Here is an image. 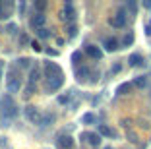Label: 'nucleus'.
Returning a JSON list of instances; mask_svg holds the SVG:
<instances>
[{"mask_svg":"<svg viewBox=\"0 0 151 149\" xmlns=\"http://www.w3.org/2000/svg\"><path fill=\"white\" fill-rule=\"evenodd\" d=\"M143 6H145L147 10H151V0H145V2H143Z\"/></svg>","mask_w":151,"mask_h":149,"instance_id":"c9c22d12","label":"nucleus"},{"mask_svg":"<svg viewBox=\"0 0 151 149\" xmlns=\"http://www.w3.org/2000/svg\"><path fill=\"white\" fill-rule=\"evenodd\" d=\"M58 147L60 149H72L74 147V140L70 136H60L58 137Z\"/></svg>","mask_w":151,"mask_h":149,"instance_id":"9d476101","label":"nucleus"},{"mask_svg":"<svg viewBox=\"0 0 151 149\" xmlns=\"http://www.w3.org/2000/svg\"><path fill=\"white\" fill-rule=\"evenodd\" d=\"M31 48H33V50H35V53H39V50H41L39 43H35V41H33V43H31Z\"/></svg>","mask_w":151,"mask_h":149,"instance_id":"473e14b6","label":"nucleus"},{"mask_svg":"<svg viewBox=\"0 0 151 149\" xmlns=\"http://www.w3.org/2000/svg\"><path fill=\"white\" fill-rule=\"evenodd\" d=\"M45 72H47V76H49V79H54V78H60V76H62V70H60V66L52 64V62H49V64H47V68H45Z\"/></svg>","mask_w":151,"mask_h":149,"instance_id":"39448f33","label":"nucleus"},{"mask_svg":"<svg viewBox=\"0 0 151 149\" xmlns=\"http://www.w3.org/2000/svg\"><path fill=\"white\" fill-rule=\"evenodd\" d=\"M8 33H16V25H8Z\"/></svg>","mask_w":151,"mask_h":149,"instance_id":"e433bc0d","label":"nucleus"},{"mask_svg":"<svg viewBox=\"0 0 151 149\" xmlns=\"http://www.w3.org/2000/svg\"><path fill=\"white\" fill-rule=\"evenodd\" d=\"M81 137H83V140H87L89 143L93 145V147H97V145L101 143V137H99V134H83Z\"/></svg>","mask_w":151,"mask_h":149,"instance_id":"4468645a","label":"nucleus"},{"mask_svg":"<svg viewBox=\"0 0 151 149\" xmlns=\"http://www.w3.org/2000/svg\"><path fill=\"white\" fill-rule=\"evenodd\" d=\"M19 45H29V37H27L25 33H22V35H19Z\"/></svg>","mask_w":151,"mask_h":149,"instance_id":"cd10ccee","label":"nucleus"},{"mask_svg":"<svg viewBox=\"0 0 151 149\" xmlns=\"http://www.w3.org/2000/svg\"><path fill=\"white\" fill-rule=\"evenodd\" d=\"M105 149H112V147H105Z\"/></svg>","mask_w":151,"mask_h":149,"instance_id":"58836bf2","label":"nucleus"},{"mask_svg":"<svg viewBox=\"0 0 151 149\" xmlns=\"http://www.w3.org/2000/svg\"><path fill=\"white\" fill-rule=\"evenodd\" d=\"M25 116H27V120H29V122L39 124V126H41V122H43V114H41L39 109H37V107H33V105L25 107Z\"/></svg>","mask_w":151,"mask_h":149,"instance_id":"f03ea898","label":"nucleus"},{"mask_svg":"<svg viewBox=\"0 0 151 149\" xmlns=\"http://www.w3.org/2000/svg\"><path fill=\"white\" fill-rule=\"evenodd\" d=\"M134 87V83H122L118 85V89H116V93H120V95H126V93H130Z\"/></svg>","mask_w":151,"mask_h":149,"instance_id":"f3484780","label":"nucleus"},{"mask_svg":"<svg viewBox=\"0 0 151 149\" xmlns=\"http://www.w3.org/2000/svg\"><path fill=\"white\" fill-rule=\"evenodd\" d=\"M134 85H136V87H139V89L147 87V78H145V76H138V78L134 79Z\"/></svg>","mask_w":151,"mask_h":149,"instance_id":"dca6fc26","label":"nucleus"},{"mask_svg":"<svg viewBox=\"0 0 151 149\" xmlns=\"http://www.w3.org/2000/svg\"><path fill=\"white\" fill-rule=\"evenodd\" d=\"M45 8H47V2H45V0H37L35 2V10H39V14H43Z\"/></svg>","mask_w":151,"mask_h":149,"instance_id":"5701e85b","label":"nucleus"},{"mask_svg":"<svg viewBox=\"0 0 151 149\" xmlns=\"http://www.w3.org/2000/svg\"><path fill=\"white\" fill-rule=\"evenodd\" d=\"M19 87H22V81H19V78L8 79V91H10V93H18Z\"/></svg>","mask_w":151,"mask_h":149,"instance_id":"9b49d317","label":"nucleus"},{"mask_svg":"<svg viewBox=\"0 0 151 149\" xmlns=\"http://www.w3.org/2000/svg\"><path fill=\"white\" fill-rule=\"evenodd\" d=\"M29 23H31V27H35V29H41V27H45V23H47V16L37 12L35 16L31 18V22H29Z\"/></svg>","mask_w":151,"mask_h":149,"instance_id":"423d86ee","label":"nucleus"},{"mask_svg":"<svg viewBox=\"0 0 151 149\" xmlns=\"http://www.w3.org/2000/svg\"><path fill=\"white\" fill-rule=\"evenodd\" d=\"M19 16H23V14H25V2H19Z\"/></svg>","mask_w":151,"mask_h":149,"instance_id":"2f4dec72","label":"nucleus"},{"mask_svg":"<svg viewBox=\"0 0 151 149\" xmlns=\"http://www.w3.org/2000/svg\"><path fill=\"white\" fill-rule=\"evenodd\" d=\"M37 35H39L41 39H47V37H50V31L47 29V27H41V29H37Z\"/></svg>","mask_w":151,"mask_h":149,"instance_id":"4be33fe9","label":"nucleus"},{"mask_svg":"<svg viewBox=\"0 0 151 149\" xmlns=\"http://www.w3.org/2000/svg\"><path fill=\"white\" fill-rule=\"evenodd\" d=\"M81 122H83V124H93V122H95V114H93V112H87V114H83V118H81Z\"/></svg>","mask_w":151,"mask_h":149,"instance_id":"412c9836","label":"nucleus"},{"mask_svg":"<svg viewBox=\"0 0 151 149\" xmlns=\"http://www.w3.org/2000/svg\"><path fill=\"white\" fill-rule=\"evenodd\" d=\"M103 47H105V50H109V53H114V50H118L120 43L114 39V37H109V39H105V43H103Z\"/></svg>","mask_w":151,"mask_h":149,"instance_id":"6e6552de","label":"nucleus"},{"mask_svg":"<svg viewBox=\"0 0 151 149\" xmlns=\"http://www.w3.org/2000/svg\"><path fill=\"white\" fill-rule=\"evenodd\" d=\"M35 91H37V85H35V83H29V85L25 87V95H27V97H29V95H33Z\"/></svg>","mask_w":151,"mask_h":149,"instance_id":"b1692460","label":"nucleus"},{"mask_svg":"<svg viewBox=\"0 0 151 149\" xmlns=\"http://www.w3.org/2000/svg\"><path fill=\"white\" fill-rule=\"evenodd\" d=\"M128 8H130V12H132V14L138 12V4H136V2H128Z\"/></svg>","mask_w":151,"mask_h":149,"instance_id":"c85d7f7f","label":"nucleus"},{"mask_svg":"<svg viewBox=\"0 0 151 149\" xmlns=\"http://www.w3.org/2000/svg\"><path fill=\"white\" fill-rule=\"evenodd\" d=\"M89 76H93V74H91V70H89L87 66H81V68L76 70V78H78V81H85Z\"/></svg>","mask_w":151,"mask_h":149,"instance_id":"1a4fd4ad","label":"nucleus"},{"mask_svg":"<svg viewBox=\"0 0 151 149\" xmlns=\"http://www.w3.org/2000/svg\"><path fill=\"white\" fill-rule=\"evenodd\" d=\"M80 60H81V53L78 50V53L72 54V62H74V64H80Z\"/></svg>","mask_w":151,"mask_h":149,"instance_id":"bb28decb","label":"nucleus"},{"mask_svg":"<svg viewBox=\"0 0 151 149\" xmlns=\"http://www.w3.org/2000/svg\"><path fill=\"white\" fill-rule=\"evenodd\" d=\"M39 76H41V72H39V68H33L31 72H29V83H37V79H39Z\"/></svg>","mask_w":151,"mask_h":149,"instance_id":"a211bd4d","label":"nucleus"},{"mask_svg":"<svg viewBox=\"0 0 151 149\" xmlns=\"http://www.w3.org/2000/svg\"><path fill=\"white\" fill-rule=\"evenodd\" d=\"M130 141H138V136H136L134 132H130Z\"/></svg>","mask_w":151,"mask_h":149,"instance_id":"72a5a7b5","label":"nucleus"},{"mask_svg":"<svg viewBox=\"0 0 151 149\" xmlns=\"http://www.w3.org/2000/svg\"><path fill=\"white\" fill-rule=\"evenodd\" d=\"M70 97H72V91L68 93V95H60V97H58V103H60V105H64V103L70 101Z\"/></svg>","mask_w":151,"mask_h":149,"instance_id":"393cba45","label":"nucleus"},{"mask_svg":"<svg viewBox=\"0 0 151 149\" xmlns=\"http://www.w3.org/2000/svg\"><path fill=\"white\" fill-rule=\"evenodd\" d=\"M99 134L105 136V137H116V132L112 130V128H109L107 124H101V126H99Z\"/></svg>","mask_w":151,"mask_h":149,"instance_id":"ddd939ff","label":"nucleus"},{"mask_svg":"<svg viewBox=\"0 0 151 149\" xmlns=\"http://www.w3.org/2000/svg\"><path fill=\"white\" fill-rule=\"evenodd\" d=\"M128 64H130V66H142V64H143V56H142V54H138V53L130 54Z\"/></svg>","mask_w":151,"mask_h":149,"instance_id":"2eb2a0df","label":"nucleus"},{"mask_svg":"<svg viewBox=\"0 0 151 149\" xmlns=\"http://www.w3.org/2000/svg\"><path fill=\"white\" fill-rule=\"evenodd\" d=\"M47 54H49V56H56V50H50V48H47Z\"/></svg>","mask_w":151,"mask_h":149,"instance_id":"f704fd0d","label":"nucleus"},{"mask_svg":"<svg viewBox=\"0 0 151 149\" xmlns=\"http://www.w3.org/2000/svg\"><path fill=\"white\" fill-rule=\"evenodd\" d=\"M132 43H134V33H126L122 39V47H130Z\"/></svg>","mask_w":151,"mask_h":149,"instance_id":"aec40b11","label":"nucleus"},{"mask_svg":"<svg viewBox=\"0 0 151 149\" xmlns=\"http://www.w3.org/2000/svg\"><path fill=\"white\" fill-rule=\"evenodd\" d=\"M85 53L93 58V60H101L103 58V50L99 47H95V45H87V47H85Z\"/></svg>","mask_w":151,"mask_h":149,"instance_id":"0eeeda50","label":"nucleus"},{"mask_svg":"<svg viewBox=\"0 0 151 149\" xmlns=\"http://www.w3.org/2000/svg\"><path fill=\"white\" fill-rule=\"evenodd\" d=\"M120 70H122V66H120V64H114V66H112V70H111V72H112V74H118Z\"/></svg>","mask_w":151,"mask_h":149,"instance_id":"7c9ffc66","label":"nucleus"},{"mask_svg":"<svg viewBox=\"0 0 151 149\" xmlns=\"http://www.w3.org/2000/svg\"><path fill=\"white\" fill-rule=\"evenodd\" d=\"M145 29H147V31H145L147 35H151V22H149V23H147V27H145Z\"/></svg>","mask_w":151,"mask_h":149,"instance_id":"4c0bfd02","label":"nucleus"},{"mask_svg":"<svg viewBox=\"0 0 151 149\" xmlns=\"http://www.w3.org/2000/svg\"><path fill=\"white\" fill-rule=\"evenodd\" d=\"M54 118H56L54 114L47 112V114H45V116H43V122H41V126H49V124H52V122H54Z\"/></svg>","mask_w":151,"mask_h":149,"instance_id":"6ab92c4d","label":"nucleus"},{"mask_svg":"<svg viewBox=\"0 0 151 149\" xmlns=\"http://www.w3.org/2000/svg\"><path fill=\"white\" fill-rule=\"evenodd\" d=\"M60 18H62L64 22H74V19H76V10H74V6H72L70 2H66L62 14H60Z\"/></svg>","mask_w":151,"mask_h":149,"instance_id":"20e7f679","label":"nucleus"},{"mask_svg":"<svg viewBox=\"0 0 151 149\" xmlns=\"http://www.w3.org/2000/svg\"><path fill=\"white\" fill-rule=\"evenodd\" d=\"M29 58H19V66H22V68H27V66H29Z\"/></svg>","mask_w":151,"mask_h":149,"instance_id":"c756f323","label":"nucleus"},{"mask_svg":"<svg viewBox=\"0 0 151 149\" xmlns=\"http://www.w3.org/2000/svg\"><path fill=\"white\" fill-rule=\"evenodd\" d=\"M111 25L116 27V29H122V27L126 25V12L124 10H118V14L112 16L111 18Z\"/></svg>","mask_w":151,"mask_h":149,"instance_id":"7ed1b4c3","label":"nucleus"},{"mask_svg":"<svg viewBox=\"0 0 151 149\" xmlns=\"http://www.w3.org/2000/svg\"><path fill=\"white\" fill-rule=\"evenodd\" d=\"M0 112H2V118H14L16 114H18V105L16 101L12 99V95H4L2 97V101H0Z\"/></svg>","mask_w":151,"mask_h":149,"instance_id":"f257e3e1","label":"nucleus"},{"mask_svg":"<svg viewBox=\"0 0 151 149\" xmlns=\"http://www.w3.org/2000/svg\"><path fill=\"white\" fill-rule=\"evenodd\" d=\"M64 83V78L60 76V78H54V79H49V91H56V89H60Z\"/></svg>","mask_w":151,"mask_h":149,"instance_id":"f8f14e48","label":"nucleus"},{"mask_svg":"<svg viewBox=\"0 0 151 149\" xmlns=\"http://www.w3.org/2000/svg\"><path fill=\"white\" fill-rule=\"evenodd\" d=\"M76 33H78V27H76L74 23H72V25L68 27V37H70V39H72V37H76Z\"/></svg>","mask_w":151,"mask_h":149,"instance_id":"a878e982","label":"nucleus"}]
</instances>
